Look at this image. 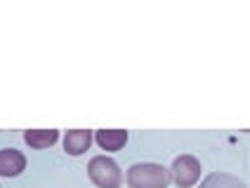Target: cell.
<instances>
[{"label":"cell","instance_id":"cell-2","mask_svg":"<svg viewBox=\"0 0 250 188\" xmlns=\"http://www.w3.org/2000/svg\"><path fill=\"white\" fill-rule=\"evenodd\" d=\"M87 174L99 188H121L123 184V172L116 165V160L106 155H97L87 162Z\"/></svg>","mask_w":250,"mask_h":188},{"label":"cell","instance_id":"cell-8","mask_svg":"<svg viewBox=\"0 0 250 188\" xmlns=\"http://www.w3.org/2000/svg\"><path fill=\"white\" fill-rule=\"evenodd\" d=\"M59 132L57 130H26L24 132V141L31 148H50L52 144H57Z\"/></svg>","mask_w":250,"mask_h":188},{"label":"cell","instance_id":"cell-7","mask_svg":"<svg viewBox=\"0 0 250 188\" xmlns=\"http://www.w3.org/2000/svg\"><path fill=\"white\" fill-rule=\"evenodd\" d=\"M198 188H248L238 176L227 174V172H212L208 174Z\"/></svg>","mask_w":250,"mask_h":188},{"label":"cell","instance_id":"cell-1","mask_svg":"<svg viewBox=\"0 0 250 188\" xmlns=\"http://www.w3.org/2000/svg\"><path fill=\"white\" fill-rule=\"evenodd\" d=\"M172 181L170 169L158 162H137L127 169L130 188H166Z\"/></svg>","mask_w":250,"mask_h":188},{"label":"cell","instance_id":"cell-4","mask_svg":"<svg viewBox=\"0 0 250 188\" xmlns=\"http://www.w3.org/2000/svg\"><path fill=\"white\" fill-rule=\"evenodd\" d=\"M26 169V158L21 150L17 148H2L0 150V176H19L21 172Z\"/></svg>","mask_w":250,"mask_h":188},{"label":"cell","instance_id":"cell-6","mask_svg":"<svg viewBox=\"0 0 250 188\" xmlns=\"http://www.w3.org/2000/svg\"><path fill=\"white\" fill-rule=\"evenodd\" d=\"M95 139L104 150H121L127 144V132L125 130H97Z\"/></svg>","mask_w":250,"mask_h":188},{"label":"cell","instance_id":"cell-5","mask_svg":"<svg viewBox=\"0 0 250 188\" xmlns=\"http://www.w3.org/2000/svg\"><path fill=\"white\" fill-rule=\"evenodd\" d=\"M92 144V132L90 130H71L64 136V150L69 155H83Z\"/></svg>","mask_w":250,"mask_h":188},{"label":"cell","instance_id":"cell-3","mask_svg":"<svg viewBox=\"0 0 250 188\" xmlns=\"http://www.w3.org/2000/svg\"><path fill=\"white\" fill-rule=\"evenodd\" d=\"M170 174H172V181L180 188H189L201 179V162L196 160L194 155H180L172 162Z\"/></svg>","mask_w":250,"mask_h":188}]
</instances>
